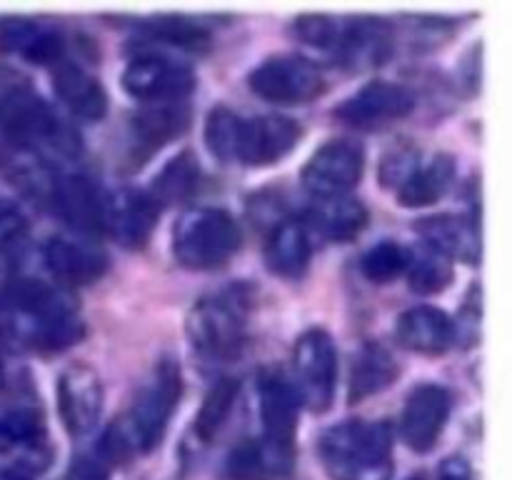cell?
I'll list each match as a JSON object with an SVG mask.
<instances>
[{
	"mask_svg": "<svg viewBox=\"0 0 512 480\" xmlns=\"http://www.w3.org/2000/svg\"><path fill=\"white\" fill-rule=\"evenodd\" d=\"M0 145L38 153L45 160L73 158L80 150L78 133L25 85L0 95Z\"/></svg>",
	"mask_w": 512,
	"mask_h": 480,
	"instance_id": "cell-1",
	"label": "cell"
},
{
	"mask_svg": "<svg viewBox=\"0 0 512 480\" xmlns=\"http://www.w3.org/2000/svg\"><path fill=\"white\" fill-rule=\"evenodd\" d=\"M393 430L385 420H345L320 435L318 453L333 480H385Z\"/></svg>",
	"mask_w": 512,
	"mask_h": 480,
	"instance_id": "cell-2",
	"label": "cell"
},
{
	"mask_svg": "<svg viewBox=\"0 0 512 480\" xmlns=\"http://www.w3.org/2000/svg\"><path fill=\"white\" fill-rule=\"evenodd\" d=\"M250 313V293L245 285L215 290L190 308L185 330L190 345L203 358L228 360L240 353L245 343Z\"/></svg>",
	"mask_w": 512,
	"mask_h": 480,
	"instance_id": "cell-3",
	"label": "cell"
},
{
	"mask_svg": "<svg viewBox=\"0 0 512 480\" xmlns=\"http://www.w3.org/2000/svg\"><path fill=\"white\" fill-rule=\"evenodd\" d=\"M243 243L240 225L223 208H190L173 230V253L190 270H213L228 263Z\"/></svg>",
	"mask_w": 512,
	"mask_h": 480,
	"instance_id": "cell-4",
	"label": "cell"
},
{
	"mask_svg": "<svg viewBox=\"0 0 512 480\" xmlns=\"http://www.w3.org/2000/svg\"><path fill=\"white\" fill-rule=\"evenodd\" d=\"M180 388L183 383H180L178 363L163 358L135 393L128 415L118 418L120 430L128 438L133 453H148V450L158 448L168 430L170 415L175 413V405H178Z\"/></svg>",
	"mask_w": 512,
	"mask_h": 480,
	"instance_id": "cell-5",
	"label": "cell"
},
{
	"mask_svg": "<svg viewBox=\"0 0 512 480\" xmlns=\"http://www.w3.org/2000/svg\"><path fill=\"white\" fill-rule=\"evenodd\" d=\"M293 388L298 400L313 413H325L333 405L338 378V350L328 330L310 328L293 350Z\"/></svg>",
	"mask_w": 512,
	"mask_h": 480,
	"instance_id": "cell-6",
	"label": "cell"
},
{
	"mask_svg": "<svg viewBox=\"0 0 512 480\" xmlns=\"http://www.w3.org/2000/svg\"><path fill=\"white\" fill-rule=\"evenodd\" d=\"M53 460L48 428L38 410L10 408L0 413V475H30Z\"/></svg>",
	"mask_w": 512,
	"mask_h": 480,
	"instance_id": "cell-7",
	"label": "cell"
},
{
	"mask_svg": "<svg viewBox=\"0 0 512 480\" xmlns=\"http://www.w3.org/2000/svg\"><path fill=\"white\" fill-rule=\"evenodd\" d=\"M248 85L258 98L268 103L300 105L323 93L325 78L313 60L295 53H280L265 58L248 75Z\"/></svg>",
	"mask_w": 512,
	"mask_h": 480,
	"instance_id": "cell-8",
	"label": "cell"
},
{
	"mask_svg": "<svg viewBox=\"0 0 512 480\" xmlns=\"http://www.w3.org/2000/svg\"><path fill=\"white\" fill-rule=\"evenodd\" d=\"M38 188V195L48 200L50 208L80 233H100L103 230V203L105 195L98 185L85 175H55L30 173V188Z\"/></svg>",
	"mask_w": 512,
	"mask_h": 480,
	"instance_id": "cell-9",
	"label": "cell"
},
{
	"mask_svg": "<svg viewBox=\"0 0 512 480\" xmlns=\"http://www.w3.org/2000/svg\"><path fill=\"white\" fill-rule=\"evenodd\" d=\"M365 153L363 145L348 138H335L320 145L300 170L305 190L323 198L348 195L363 178Z\"/></svg>",
	"mask_w": 512,
	"mask_h": 480,
	"instance_id": "cell-10",
	"label": "cell"
},
{
	"mask_svg": "<svg viewBox=\"0 0 512 480\" xmlns=\"http://www.w3.org/2000/svg\"><path fill=\"white\" fill-rule=\"evenodd\" d=\"M120 83L130 98L145 103H175L195 88V73L183 60L148 53L125 65Z\"/></svg>",
	"mask_w": 512,
	"mask_h": 480,
	"instance_id": "cell-11",
	"label": "cell"
},
{
	"mask_svg": "<svg viewBox=\"0 0 512 480\" xmlns=\"http://www.w3.org/2000/svg\"><path fill=\"white\" fill-rule=\"evenodd\" d=\"M258 405L263 440L270 450L295 458V430H298L300 400L293 383L278 370H265L258 380Z\"/></svg>",
	"mask_w": 512,
	"mask_h": 480,
	"instance_id": "cell-12",
	"label": "cell"
},
{
	"mask_svg": "<svg viewBox=\"0 0 512 480\" xmlns=\"http://www.w3.org/2000/svg\"><path fill=\"white\" fill-rule=\"evenodd\" d=\"M415 95L408 85L370 80L333 110L335 118L353 128H383L413 113Z\"/></svg>",
	"mask_w": 512,
	"mask_h": 480,
	"instance_id": "cell-13",
	"label": "cell"
},
{
	"mask_svg": "<svg viewBox=\"0 0 512 480\" xmlns=\"http://www.w3.org/2000/svg\"><path fill=\"white\" fill-rule=\"evenodd\" d=\"M160 205L150 198L148 190L120 188L105 195L103 230L123 248H143L158 225Z\"/></svg>",
	"mask_w": 512,
	"mask_h": 480,
	"instance_id": "cell-14",
	"label": "cell"
},
{
	"mask_svg": "<svg viewBox=\"0 0 512 480\" xmlns=\"http://www.w3.org/2000/svg\"><path fill=\"white\" fill-rule=\"evenodd\" d=\"M450 408L453 398L443 385L423 383L410 390L400 415V435L408 448H413L415 453H428L448 423Z\"/></svg>",
	"mask_w": 512,
	"mask_h": 480,
	"instance_id": "cell-15",
	"label": "cell"
},
{
	"mask_svg": "<svg viewBox=\"0 0 512 480\" xmlns=\"http://www.w3.org/2000/svg\"><path fill=\"white\" fill-rule=\"evenodd\" d=\"M58 410L65 430L83 438L103 413V383L88 365H70L58 378Z\"/></svg>",
	"mask_w": 512,
	"mask_h": 480,
	"instance_id": "cell-16",
	"label": "cell"
},
{
	"mask_svg": "<svg viewBox=\"0 0 512 480\" xmlns=\"http://www.w3.org/2000/svg\"><path fill=\"white\" fill-rule=\"evenodd\" d=\"M300 125L288 115H255L243 118L238 143V163L248 168H265L278 163L298 145Z\"/></svg>",
	"mask_w": 512,
	"mask_h": 480,
	"instance_id": "cell-17",
	"label": "cell"
},
{
	"mask_svg": "<svg viewBox=\"0 0 512 480\" xmlns=\"http://www.w3.org/2000/svg\"><path fill=\"white\" fill-rule=\"evenodd\" d=\"M43 260L50 273L68 285L95 283L108 270L105 250L73 235H50L43 245Z\"/></svg>",
	"mask_w": 512,
	"mask_h": 480,
	"instance_id": "cell-18",
	"label": "cell"
},
{
	"mask_svg": "<svg viewBox=\"0 0 512 480\" xmlns=\"http://www.w3.org/2000/svg\"><path fill=\"white\" fill-rule=\"evenodd\" d=\"M395 48V33L390 23L380 18H358L343 25L335 43L340 63L350 70L378 68Z\"/></svg>",
	"mask_w": 512,
	"mask_h": 480,
	"instance_id": "cell-19",
	"label": "cell"
},
{
	"mask_svg": "<svg viewBox=\"0 0 512 480\" xmlns=\"http://www.w3.org/2000/svg\"><path fill=\"white\" fill-rule=\"evenodd\" d=\"M458 325L445 310L435 305H413L400 313L395 325V338L403 348L423 355H443L453 348Z\"/></svg>",
	"mask_w": 512,
	"mask_h": 480,
	"instance_id": "cell-20",
	"label": "cell"
},
{
	"mask_svg": "<svg viewBox=\"0 0 512 480\" xmlns=\"http://www.w3.org/2000/svg\"><path fill=\"white\" fill-rule=\"evenodd\" d=\"M415 230L423 235L425 245L435 253L445 255L448 260H463V263H478L483 253L480 243V228L465 215H430L415 223Z\"/></svg>",
	"mask_w": 512,
	"mask_h": 480,
	"instance_id": "cell-21",
	"label": "cell"
},
{
	"mask_svg": "<svg viewBox=\"0 0 512 480\" xmlns=\"http://www.w3.org/2000/svg\"><path fill=\"white\" fill-rule=\"evenodd\" d=\"M53 85L65 108L83 120H100L108 113V93L95 75L70 60L53 65Z\"/></svg>",
	"mask_w": 512,
	"mask_h": 480,
	"instance_id": "cell-22",
	"label": "cell"
},
{
	"mask_svg": "<svg viewBox=\"0 0 512 480\" xmlns=\"http://www.w3.org/2000/svg\"><path fill=\"white\" fill-rule=\"evenodd\" d=\"M455 180V158L448 153H435L433 158L413 165L403 183L395 188L398 203L403 208H425L430 203H438L450 190Z\"/></svg>",
	"mask_w": 512,
	"mask_h": 480,
	"instance_id": "cell-23",
	"label": "cell"
},
{
	"mask_svg": "<svg viewBox=\"0 0 512 480\" xmlns=\"http://www.w3.org/2000/svg\"><path fill=\"white\" fill-rule=\"evenodd\" d=\"M310 230L303 220H280L265 243V265L280 278H300L310 265Z\"/></svg>",
	"mask_w": 512,
	"mask_h": 480,
	"instance_id": "cell-24",
	"label": "cell"
},
{
	"mask_svg": "<svg viewBox=\"0 0 512 480\" xmlns=\"http://www.w3.org/2000/svg\"><path fill=\"white\" fill-rule=\"evenodd\" d=\"M305 228L313 230L323 240L330 243H348L368 223V208L358 198L338 195V198H323L313 205L308 220H303Z\"/></svg>",
	"mask_w": 512,
	"mask_h": 480,
	"instance_id": "cell-25",
	"label": "cell"
},
{
	"mask_svg": "<svg viewBox=\"0 0 512 480\" xmlns=\"http://www.w3.org/2000/svg\"><path fill=\"white\" fill-rule=\"evenodd\" d=\"M0 38L13 53L38 65H55L63 60V35L28 18L5 20Z\"/></svg>",
	"mask_w": 512,
	"mask_h": 480,
	"instance_id": "cell-26",
	"label": "cell"
},
{
	"mask_svg": "<svg viewBox=\"0 0 512 480\" xmlns=\"http://www.w3.org/2000/svg\"><path fill=\"white\" fill-rule=\"evenodd\" d=\"M188 118L190 113L183 100H175V103H150L148 108H143L130 118V128H133L135 143L145 153H155V150L163 148L165 143H170V140L183 133Z\"/></svg>",
	"mask_w": 512,
	"mask_h": 480,
	"instance_id": "cell-27",
	"label": "cell"
},
{
	"mask_svg": "<svg viewBox=\"0 0 512 480\" xmlns=\"http://www.w3.org/2000/svg\"><path fill=\"white\" fill-rule=\"evenodd\" d=\"M398 375L400 368L393 353L385 345L370 340L358 350L353 368H350V403H360V400L380 393L393 385Z\"/></svg>",
	"mask_w": 512,
	"mask_h": 480,
	"instance_id": "cell-28",
	"label": "cell"
},
{
	"mask_svg": "<svg viewBox=\"0 0 512 480\" xmlns=\"http://www.w3.org/2000/svg\"><path fill=\"white\" fill-rule=\"evenodd\" d=\"M295 458L270 450L263 440H243L228 458V473L233 480H273L293 470Z\"/></svg>",
	"mask_w": 512,
	"mask_h": 480,
	"instance_id": "cell-29",
	"label": "cell"
},
{
	"mask_svg": "<svg viewBox=\"0 0 512 480\" xmlns=\"http://www.w3.org/2000/svg\"><path fill=\"white\" fill-rule=\"evenodd\" d=\"M200 180V165L195 160L193 150H180L178 155L168 160L150 185V198L158 205L183 203L195 193Z\"/></svg>",
	"mask_w": 512,
	"mask_h": 480,
	"instance_id": "cell-30",
	"label": "cell"
},
{
	"mask_svg": "<svg viewBox=\"0 0 512 480\" xmlns=\"http://www.w3.org/2000/svg\"><path fill=\"white\" fill-rule=\"evenodd\" d=\"M235 398H238V380L235 378H220L205 393L203 405L198 410V418H195V438L200 443H210L223 430V425L228 423L230 410L235 405Z\"/></svg>",
	"mask_w": 512,
	"mask_h": 480,
	"instance_id": "cell-31",
	"label": "cell"
},
{
	"mask_svg": "<svg viewBox=\"0 0 512 480\" xmlns=\"http://www.w3.org/2000/svg\"><path fill=\"white\" fill-rule=\"evenodd\" d=\"M405 273H408V283L415 293L435 295L440 293V290L448 288L455 270L453 263H450L445 255L435 253L433 248L425 245V248L415 250V253L410 255Z\"/></svg>",
	"mask_w": 512,
	"mask_h": 480,
	"instance_id": "cell-32",
	"label": "cell"
},
{
	"mask_svg": "<svg viewBox=\"0 0 512 480\" xmlns=\"http://www.w3.org/2000/svg\"><path fill=\"white\" fill-rule=\"evenodd\" d=\"M240 125L243 115L235 110L218 105L208 113L205 120V143L208 150L223 163H238V143H240Z\"/></svg>",
	"mask_w": 512,
	"mask_h": 480,
	"instance_id": "cell-33",
	"label": "cell"
},
{
	"mask_svg": "<svg viewBox=\"0 0 512 480\" xmlns=\"http://www.w3.org/2000/svg\"><path fill=\"white\" fill-rule=\"evenodd\" d=\"M143 28L153 38L165 40V43L180 45L190 50H205L210 45V33L195 20L183 18V15H158V18L145 20Z\"/></svg>",
	"mask_w": 512,
	"mask_h": 480,
	"instance_id": "cell-34",
	"label": "cell"
},
{
	"mask_svg": "<svg viewBox=\"0 0 512 480\" xmlns=\"http://www.w3.org/2000/svg\"><path fill=\"white\" fill-rule=\"evenodd\" d=\"M410 253L403 248V245L393 243V240H383V243L373 245L368 253L360 260V268H363V275L370 280V283H390L398 275L405 273L408 268Z\"/></svg>",
	"mask_w": 512,
	"mask_h": 480,
	"instance_id": "cell-35",
	"label": "cell"
},
{
	"mask_svg": "<svg viewBox=\"0 0 512 480\" xmlns=\"http://www.w3.org/2000/svg\"><path fill=\"white\" fill-rule=\"evenodd\" d=\"M340 28H343V25L335 18H330V15H300L293 23L295 35H298L303 43L315 45V48H335Z\"/></svg>",
	"mask_w": 512,
	"mask_h": 480,
	"instance_id": "cell-36",
	"label": "cell"
},
{
	"mask_svg": "<svg viewBox=\"0 0 512 480\" xmlns=\"http://www.w3.org/2000/svg\"><path fill=\"white\" fill-rule=\"evenodd\" d=\"M25 228H28V220L20 213L15 205L0 203V250L10 248L13 243H18L23 238Z\"/></svg>",
	"mask_w": 512,
	"mask_h": 480,
	"instance_id": "cell-37",
	"label": "cell"
},
{
	"mask_svg": "<svg viewBox=\"0 0 512 480\" xmlns=\"http://www.w3.org/2000/svg\"><path fill=\"white\" fill-rule=\"evenodd\" d=\"M438 480H473V473L463 458H448L440 468Z\"/></svg>",
	"mask_w": 512,
	"mask_h": 480,
	"instance_id": "cell-38",
	"label": "cell"
},
{
	"mask_svg": "<svg viewBox=\"0 0 512 480\" xmlns=\"http://www.w3.org/2000/svg\"><path fill=\"white\" fill-rule=\"evenodd\" d=\"M0 480H30V478H23V475H0Z\"/></svg>",
	"mask_w": 512,
	"mask_h": 480,
	"instance_id": "cell-39",
	"label": "cell"
},
{
	"mask_svg": "<svg viewBox=\"0 0 512 480\" xmlns=\"http://www.w3.org/2000/svg\"><path fill=\"white\" fill-rule=\"evenodd\" d=\"M408 480H423V478H420V475H415V478H408Z\"/></svg>",
	"mask_w": 512,
	"mask_h": 480,
	"instance_id": "cell-40",
	"label": "cell"
}]
</instances>
